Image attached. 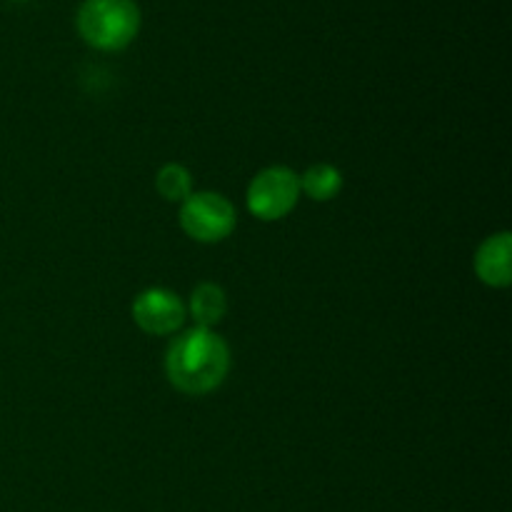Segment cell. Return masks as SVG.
Wrapping results in <instances>:
<instances>
[{"mask_svg": "<svg viewBox=\"0 0 512 512\" xmlns=\"http://www.w3.org/2000/svg\"><path fill=\"white\" fill-rule=\"evenodd\" d=\"M230 370V350L213 328H190L170 343L165 373L185 395H205L220 388Z\"/></svg>", "mask_w": 512, "mask_h": 512, "instance_id": "6da1fadb", "label": "cell"}, {"mask_svg": "<svg viewBox=\"0 0 512 512\" xmlns=\"http://www.w3.org/2000/svg\"><path fill=\"white\" fill-rule=\"evenodd\" d=\"M140 10L135 0H83L78 30L98 50H120L138 35Z\"/></svg>", "mask_w": 512, "mask_h": 512, "instance_id": "7a4b0ae2", "label": "cell"}, {"mask_svg": "<svg viewBox=\"0 0 512 512\" xmlns=\"http://www.w3.org/2000/svg\"><path fill=\"white\" fill-rule=\"evenodd\" d=\"M298 198L300 178L283 165L260 170L248 185V210L265 223L285 218L298 205Z\"/></svg>", "mask_w": 512, "mask_h": 512, "instance_id": "3957f363", "label": "cell"}, {"mask_svg": "<svg viewBox=\"0 0 512 512\" xmlns=\"http://www.w3.org/2000/svg\"><path fill=\"white\" fill-rule=\"evenodd\" d=\"M180 225L198 243H220L235 228V208L220 193H190L180 208Z\"/></svg>", "mask_w": 512, "mask_h": 512, "instance_id": "277c9868", "label": "cell"}, {"mask_svg": "<svg viewBox=\"0 0 512 512\" xmlns=\"http://www.w3.org/2000/svg\"><path fill=\"white\" fill-rule=\"evenodd\" d=\"M133 320L150 335H173L185 323V305L173 290L148 288L135 298Z\"/></svg>", "mask_w": 512, "mask_h": 512, "instance_id": "5b68a950", "label": "cell"}, {"mask_svg": "<svg viewBox=\"0 0 512 512\" xmlns=\"http://www.w3.org/2000/svg\"><path fill=\"white\" fill-rule=\"evenodd\" d=\"M510 233L490 235L475 255V273L490 288H508L512 280Z\"/></svg>", "mask_w": 512, "mask_h": 512, "instance_id": "8992f818", "label": "cell"}, {"mask_svg": "<svg viewBox=\"0 0 512 512\" xmlns=\"http://www.w3.org/2000/svg\"><path fill=\"white\" fill-rule=\"evenodd\" d=\"M190 313H193L198 328H213L228 313V300L220 285L203 283L190 295Z\"/></svg>", "mask_w": 512, "mask_h": 512, "instance_id": "52a82bcc", "label": "cell"}, {"mask_svg": "<svg viewBox=\"0 0 512 512\" xmlns=\"http://www.w3.org/2000/svg\"><path fill=\"white\" fill-rule=\"evenodd\" d=\"M340 188H343V173L335 165L328 163L313 165L300 178V193L318 200V203H328V200L338 198Z\"/></svg>", "mask_w": 512, "mask_h": 512, "instance_id": "ba28073f", "label": "cell"}, {"mask_svg": "<svg viewBox=\"0 0 512 512\" xmlns=\"http://www.w3.org/2000/svg\"><path fill=\"white\" fill-rule=\"evenodd\" d=\"M155 188L170 203H178L185 200L193 193V178H190L188 170L178 163H168L165 168H160L158 178H155Z\"/></svg>", "mask_w": 512, "mask_h": 512, "instance_id": "9c48e42d", "label": "cell"}]
</instances>
